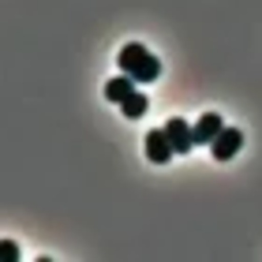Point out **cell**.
I'll use <instances>...</instances> for the list:
<instances>
[{"mask_svg": "<svg viewBox=\"0 0 262 262\" xmlns=\"http://www.w3.org/2000/svg\"><path fill=\"white\" fill-rule=\"evenodd\" d=\"M172 142H169V135H165V127H154L150 135H146V158L154 161V165H169L172 161Z\"/></svg>", "mask_w": 262, "mask_h": 262, "instance_id": "277c9868", "label": "cell"}, {"mask_svg": "<svg viewBox=\"0 0 262 262\" xmlns=\"http://www.w3.org/2000/svg\"><path fill=\"white\" fill-rule=\"evenodd\" d=\"M150 109V101H146V94H139V90H131L127 98L120 101V113L127 116V120H139V116H146Z\"/></svg>", "mask_w": 262, "mask_h": 262, "instance_id": "52a82bcc", "label": "cell"}, {"mask_svg": "<svg viewBox=\"0 0 262 262\" xmlns=\"http://www.w3.org/2000/svg\"><path fill=\"white\" fill-rule=\"evenodd\" d=\"M165 135H169V142H172L176 154H191L195 150V131H191L187 120H180V116H172V120L165 124Z\"/></svg>", "mask_w": 262, "mask_h": 262, "instance_id": "3957f363", "label": "cell"}, {"mask_svg": "<svg viewBox=\"0 0 262 262\" xmlns=\"http://www.w3.org/2000/svg\"><path fill=\"white\" fill-rule=\"evenodd\" d=\"M240 146H244V131L240 127H221V135L210 142V154H213V161H232L240 154Z\"/></svg>", "mask_w": 262, "mask_h": 262, "instance_id": "7a4b0ae2", "label": "cell"}, {"mask_svg": "<svg viewBox=\"0 0 262 262\" xmlns=\"http://www.w3.org/2000/svg\"><path fill=\"white\" fill-rule=\"evenodd\" d=\"M116 68H120L124 75H131L135 82H154V79H161V60L146 49V45H139V41H127L124 49H120Z\"/></svg>", "mask_w": 262, "mask_h": 262, "instance_id": "6da1fadb", "label": "cell"}, {"mask_svg": "<svg viewBox=\"0 0 262 262\" xmlns=\"http://www.w3.org/2000/svg\"><path fill=\"white\" fill-rule=\"evenodd\" d=\"M0 262H19V244L15 240H0Z\"/></svg>", "mask_w": 262, "mask_h": 262, "instance_id": "ba28073f", "label": "cell"}, {"mask_svg": "<svg viewBox=\"0 0 262 262\" xmlns=\"http://www.w3.org/2000/svg\"><path fill=\"white\" fill-rule=\"evenodd\" d=\"M131 90H135V79H131V75H124V71H120L116 79H109V82H105V98H109V101H116V105H120Z\"/></svg>", "mask_w": 262, "mask_h": 262, "instance_id": "8992f818", "label": "cell"}, {"mask_svg": "<svg viewBox=\"0 0 262 262\" xmlns=\"http://www.w3.org/2000/svg\"><path fill=\"white\" fill-rule=\"evenodd\" d=\"M221 127H225V120H221L217 113H202L199 120H195V127H191L195 131V146H210V142L221 135Z\"/></svg>", "mask_w": 262, "mask_h": 262, "instance_id": "5b68a950", "label": "cell"}]
</instances>
